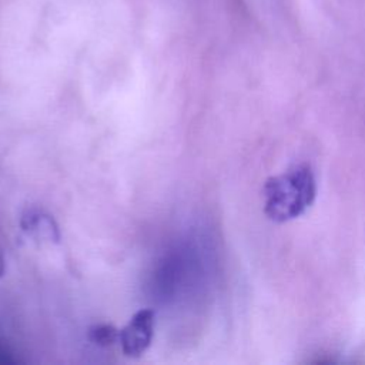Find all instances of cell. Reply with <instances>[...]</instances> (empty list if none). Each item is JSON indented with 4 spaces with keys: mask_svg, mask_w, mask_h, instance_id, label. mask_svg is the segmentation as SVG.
<instances>
[{
    "mask_svg": "<svg viewBox=\"0 0 365 365\" xmlns=\"http://www.w3.org/2000/svg\"><path fill=\"white\" fill-rule=\"evenodd\" d=\"M20 227L29 235L47 237L48 240L54 241L60 240V231L56 221L51 218V215L37 208L27 210L23 214L20 220Z\"/></svg>",
    "mask_w": 365,
    "mask_h": 365,
    "instance_id": "obj_3",
    "label": "cell"
},
{
    "mask_svg": "<svg viewBox=\"0 0 365 365\" xmlns=\"http://www.w3.org/2000/svg\"><path fill=\"white\" fill-rule=\"evenodd\" d=\"M6 272V259H4V255L0 250V277H3Z\"/></svg>",
    "mask_w": 365,
    "mask_h": 365,
    "instance_id": "obj_5",
    "label": "cell"
},
{
    "mask_svg": "<svg viewBox=\"0 0 365 365\" xmlns=\"http://www.w3.org/2000/svg\"><path fill=\"white\" fill-rule=\"evenodd\" d=\"M155 311L141 308L135 311L128 322L118 328V346L128 358H140L151 345L154 338Z\"/></svg>",
    "mask_w": 365,
    "mask_h": 365,
    "instance_id": "obj_2",
    "label": "cell"
},
{
    "mask_svg": "<svg viewBox=\"0 0 365 365\" xmlns=\"http://www.w3.org/2000/svg\"><path fill=\"white\" fill-rule=\"evenodd\" d=\"M87 338L97 346L107 348L118 341V328L111 324H96L88 328Z\"/></svg>",
    "mask_w": 365,
    "mask_h": 365,
    "instance_id": "obj_4",
    "label": "cell"
},
{
    "mask_svg": "<svg viewBox=\"0 0 365 365\" xmlns=\"http://www.w3.org/2000/svg\"><path fill=\"white\" fill-rule=\"evenodd\" d=\"M264 212L275 222L302 215L315 201L317 181L308 164H295L285 173L271 177L262 188Z\"/></svg>",
    "mask_w": 365,
    "mask_h": 365,
    "instance_id": "obj_1",
    "label": "cell"
}]
</instances>
